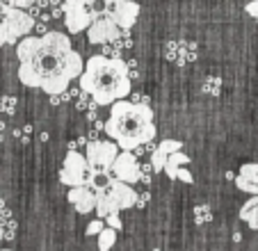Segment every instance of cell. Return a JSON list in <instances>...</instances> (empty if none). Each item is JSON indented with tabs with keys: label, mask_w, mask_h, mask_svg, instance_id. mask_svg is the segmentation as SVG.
Wrapping results in <instances>:
<instances>
[{
	"label": "cell",
	"mask_w": 258,
	"mask_h": 251,
	"mask_svg": "<svg viewBox=\"0 0 258 251\" xmlns=\"http://www.w3.org/2000/svg\"><path fill=\"white\" fill-rule=\"evenodd\" d=\"M19 80L25 87L41 89L48 96L64 94L71 80L83 73V57L73 50L71 39L64 32L28 34L16 44Z\"/></svg>",
	"instance_id": "6da1fadb"
},
{
	"label": "cell",
	"mask_w": 258,
	"mask_h": 251,
	"mask_svg": "<svg viewBox=\"0 0 258 251\" xmlns=\"http://www.w3.org/2000/svg\"><path fill=\"white\" fill-rule=\"evenodd\" d=\"M80 89L96 105H112L131 94V76L121 57L94 55L85 62L80 73Z\"/></svg>",
	"instance_id": "7a4b0ae2"
},
{
	"label": "cell",
	"mask_w": 258,
	"mask_h": 251,
	"mask_svg": "<svg viewBox=\"0 0 258 251\" xmlns=\"http://www.w3.org/2000/svg\"><path fill=\"white\" fill-rule=\"evenodd\" d=\"M103 133L121 151H135L156 137L153 112L144 103H133L128 98L114 101L110 105V116L103 123Z\"/></svg>",
	"instance_id": "3957f363"
},
{
	"label": "cell",
	"mask_w": 258,
	"mask_h": 251,
	"mask_svg": "<svg viewBox=\"0 0 258 251\" xmlns=\"http://www.w3.org/2000/svg\"><path fill=\"white\" fill-rule=\"evenodd\" d=\"M59 180L69 187H80V185H92L94 180V171L87 164L83 153H78L76 149H71L64 158L62 171H59Z\"/></svg>",
	"instance_id": "277c9868"
},
{
	"label": "cell",
	"mask_w": 258,
	"mask_h": 251,
	"mask_svg": "<svg viewBox=\"0 0 258 251\" xmlns=\"http://www.w3.org/2000/svg\"><path fill=\"white\" fill-rule=\"evenodd\" d=\"M119 146L114 144L112 140L107 142H98L94 140L92 144H87V151H85V160L92 167L94 176L96 174H110V167H112L114 158L119 155Z\"/></svg>",
	"instance_id": "5b68a950"
},
{
	"label": "cell",
	"mask_w": 258,
	"mask_h": 251,
	"mask_svg": "<svg viewBox=\"0 0 258 251\" xmlns=\"http://www.w3.org/2000/svg\"><path fill=\"white\" fill-rule=\"evenodd\" d=\"M0 21L5 23V30H7V44H19V39L28 37L34 28V21L28 12L16 10V7H10V5H5Z\"/></svg>",
	"instance_id": "8992f818"
},
{
	"label": "cell",
	"mask_w": 258,
	"mask_h": 251,
	"mask_svg": "<svg viewBox=\"0 0 258 251\" xmlns=\"http://www.w3.org/2000/svg\"><path fill=\"white\" fill-rule=\"evenodd\" d=\"M64 5V23H67L69 32L71 34H78V32H85L92 23V14L87 10V3L85 0H62Z\"/></svg>",
	"instance_id": "52a82bcc"
},
{
	"label": "cell",
	"mask_w": 258,
	"mask_h": 251,
	"mask_svg": "<svg viewBox=\"0 0 258 251\" xmlns=\"http://www.w3.org/2000/svg\"><path fill=\"white\" fill-rule=\"evenodd\" d=\"M105 14L119 25V30H131L140 16V3L133 0H107Z\"/></svg>",
	"instance_id": "ba28073f"
},
{
	"label": "cell",
	"mask_w": 258,
	"mask_h": 251,
	"mask_svg": "<svg viewBox=\"0 0 258 251\" xmlns=\"http://www.w3.org/2000/svg\"><path fill=\"white\" fill-rule=\"evenodd\" d=\"M123 30H119V25L114 23L112 19L107 14L103 16H96V19H92V23H89L87 28V39L92 41V44H114L119 37H121Z\"/></svg>",
	"instance_id": "9c48e42d"
},
{
	"label": "cell",
	"mask_w": 258,
	"mask_h": 251,
	"mask_svg": "<svg viewBox=\"0 0 258 251\" xmlns=\"http://www.w3.org/2000/svg\"><path fill=\"white\" fill-rule=\"evenodd\" d=\"M110 171L114 174V178L123 180V183L133 185L140 180V162H137V155L133 151H119V155L114 158Z\"/></svg>",
	"instance_id": "30bf717a"
},
{
	"label": "cell",
	"mask_w": 258,
	"mask_h": 251,
	"mask_svg": "<svg viewBox=\"0 0 258 251\" xmlns=\"http://www.w3.org/2000/svg\"><path fill=\"white\" fill-rule=\"evenodd\" d=\"M105 192L114 199V203H117L121 210L133 208V206H135V201H137V192L133 190V185L123 183V180H119V178H110V180H107Z\"/></svg>",
	"instance_id": "8fae6325"
},
{
	"label": "cell",
	"mask_w": 258,
	"mask_h": 251,
	"mask_svg": "<svg viewBox=\"0 0 258 251\" xmlns=\"http://www.w3.org/2000/svg\"><path fill=\"white\" fill-rule=\"evenodd\" d=\"M69 203L76 208V213L87 215L94 210L96 206V194L89 185H80V187H71L69 190Z\"/></svg>",
	"instance_id": "7c38bea8"
},
{
	"label": "cell",
	"mask_w": 258,
	"mask_h": 251,
	"mask_svg": "<svg viewBox=\"0 0 258 251\" xmlns=\"http://www.w3.org/2000/svg\"><path fill=\"white\" fill-rule=\"evenodd\" d=\"M94 194H96V206H94V210H96L98 219H105L107 215H119L121 213V208L114 203V199L110 197L105 190H96Z\"/></svg>",
	"instance_id": "4fadbf2b"
},
{
	"label": "cell",
	"mask_w": 258,
	"mask_h": 251,
	"mask_svg": "<svg viewBox=\"0 0 258 251\" xmlns=\"http://www.w3.org/2000/svg\"><path fill=\"white\" fill-rule=\"evenodd\" d=\"M240 219L249 224V228L258 231V194H253L242 208H240Z\"/></svg>",
	"instance_id": "5bb4252c"
},
{
	"label": "cell",
	"mask_w": 258,
	"mask_h": 251,
	"mask_svg": "<svg viewBox=\"0 0 258 251\" xmlns=\"http://www.w3.org/2000/svg\"><path fill=\"white\" fill-rule=\"evenodd\" d=\"M190 162V155H185L183 151H176V153H169V158H167L165 162V169L167 176H169L171 180H176V171H178V167H183V164Z\"/></svg>",
	"instance_id": "9a60e30c"
},
{
	"label": "cell",
	"mask_w": 258,
	"mask_h": 251,
	"mask_svg": "<svg viewBox=\"0 0 258 251\" xmlns=\"http://www.w3.org/2000/svg\"><path fill=\"white\" fill-rule=\"evenodd\" d=\"M96 237H98V251H110L114 246V242H117V231L105 226Z\"/></svg>",
	"instance_id": "2e32d148"
},
{
	"label": "cell",
	"mask_w": 258,
	"mask_h": 251,
	"mask_svg": "<svg viewBox=\"0 0 258 251\" xmlns=\"http://www.w3.org/2000/svg\"><path fill=\"white\" fill-rule=\"evenodd\" d=\"M167 158H169V153H167V151L162 149L160 144H158L156 149L151 151V169H153V174H158V171H162V169H165V162H167Z\"/></svg>",
	"instance_id": "e0dca14e"
},
{
	"label": "cell",
	"mask_w": 258,
	"mask_h": 251,
	"mask_svg": "<svg viewBox=\"0 0 258 251\" xmlns=\"http://www.w3.org/2000/svg\"><path fill=\"white\" fill-rule=\"evenodd\" d=\"M240 176H244V178H249L251 183L258 185V164L256 162H247L240 167Z\"/></svg>",
	"instance_id": "ac0fdd59"
},
{
	"label": "cell",
	"mask_w": 258,
	"mask_h": 251,
	"mask_svg": "<svg viewBox=\"0 0 258 251\" xmlns=\"http://www.w3.org/2000/svg\"><path fill=\"white\" fill-rule=\"evenodd\" d=\"M235 185H238V190H242V192H247V194H258V185L256 183H251L249 178H244V176H238L235 178Z\"/></svg>",
	"instance_id": "d6986e66"
},
{
	"label": "cell",
	"mask_w": 258,
	"mask_h": 251,
	"mask_svg": "<svg viewBox=\"0 0 258 251\" xmlns=\"http://www.w3.org/2000/svg\"><path fill=\"white\" fill-rule=\"evenodd\" d=\"M103 228H105V222L96 217V219H94V222H89V224H87V231H85V233H87V235L92 237V235H98V233H101Z\"/></svg>",
	"instance_id": "ffe728a7"
},
{
	"label": "cell",
	"mask_w": 258,
	"mask_h": 251,
	"mask_svg": "<svg viewBox=\"0 0 258 251\" xmlns=\"http://www.w3.org/2000/svg\"><path fill=\"white\" fill-rule=\"evenodd\" d=\"M103 222H105V226L114 228V231H117V233L123 228V222H121V217H119V215H107V217L103 219Z\"/></svg>",
	"instance_id": "44dd1931"
},
{
	"label": "cell",
	"mask_w": 258,
	"mask_h": 251,
	"mask_svg": "<svg viewBox=\"0 0 258 251\" xmlns=\"http://www.w3.org/2000/svg\"><path fill=\"white\" fill-rule=\"evenodd\" d=\"M176 180H183L185 185H192V183H195V176L190 174V169H185V167H178V171H176Z\"/></svg>",
	"instance_id": "7402d4cb"
},
{
	"label": "cell",
	"mask_w": 258,
	"mask_h": 251,
	"mask_svg": "<svg viewBox=\"0 0 258 251\" xmlns=\"http://www.w3.org/2000/svg\"><path fill=\"white\" fill-rule=\"evenodd\" d=\"M195 215H197V222H199V224L210 222V208H208V206H199V208L195 210Z\"/></svg>",
	"instance_id": "603a6c76"
},
{
	"label": "cell",
	"mask_w": 258,
	"mask_h": 251,
	"mask_svg": "<svg viewBox=\"0 0 258 251\" xmlns=\"http://www.w3.org/2000/svg\"><path fill=\"white\" fill-rule=\"evenodd\" d=\"M10 7H16V10H28V7L34 5V0H7Z\"/></svg>",
	"instance_id": "cb8c5ba5"
},
{
	"label": "cell",
	"mask_w": 258,
	"mask_h": 251,
	"mask_svg": "<svg viewBox=\"0 0 258 251\" xmlns=\"http://www.w3.org/2000/svg\"><path fill=\"white\" fill-rule=\"evenodd\" d=\"M14 105H16L14 98H3L0 101V110H5L7 114H14Z\"/></svg>",
	"instance_id": "d4e9b609"
},
{
	"label": "cell",
	"mask_w": 258,
	"mask_h": 251,
	"mask_svg": "<svg viewBox=\"0 0 258 251\" xmlns=\"http://www.w3.org/2000/svg\"><path fill=\"white\" fill-rule=\"evenodd\" d=\"M247 14L253 16V19L258 21V0H251V3H247Z\"/></svg>",
	"instance_id": "484cf974"
},
{
	"label": "cell",
	"mask_w": 258,
	"mask_h": 251,
	"mask_svg": "<svg viewBox=\"0 0 258 251\" xmlns=\"http://www.w3.org/2000/svg\"><path fill=\"white\" fill-rule=\"evenodd\" d=\"M7 44V30H5V23L0 21V48Z\"/></svg>",
	"instance_id": "4316f807"
},
{
	"label": "cell",
	"mask_w": 258,
	"mask_h": 251,
	"mask_svg": "<svg viewBox=\"0 0 258 251\" xmlns=\"http://www.w3.org/2000/svg\"><path fill=\"white\" fill-rule=\"evenodd\" d=\"M149 199H151V197H149V194H142V197H137V201H135V206H140V208H144V206H146V203H149Z\"/></svg>",
	"instance_id": "83f0119b"
},
{
	"label": "cell",
	"mask_w": 258,
	"mask_h": 251,
	"mask_svg": "<svg viewBox=\"0 0 258 251\" xmlns=\"http://www.w3.org/2000/svg\"><path fill=\"white\" fill-rule=\"evenodd\" d=\"M0 242H3V231H0Z\"/></svg>",
	"instance_id": "f1b7e54d"
},
{
	"label": "cell",
	"mask_w": 258,
	"mask_h": 251,
	"mask_svg": "<svg viewBox=\"0 0 258 251\" xmlns=\"http://www.w3.org/2000/svg\"><path fill=\"white\" fill-rule=\"evenodd\" d=\"M3 251H14V249H3Z\"/></svg>",
	"instance_id": "f546056e"
},
{
	"label": "cell",
	"mask_w": 258,
	"mask_h": 251,
	"mask_svg": "<svg viewBox=\"0 0 258 251\" xmlns=\"http://www.w3.org/2000/svg\"><path fill=\"white\" fill-rule=\"evenodd\" d=\"M85 3H92V0H85Z\"/></svg>",
	"instance_id": "4dcf8cb0"
},
{
	"label": "cell",
	"mask_w": 258,
	"mask_h": 251,
	"mask_svg": "<svg viewBox=\"0 0 258 251\" xmlns=\"http://www.w3.org/2000/svg\"><path fill=\"white\" fill-rule=\"evenodd\" d=\"M0 3H3V0H0Z\"/></svg>",
	"instance_id": "1f68e13d"
}]
</instances>
